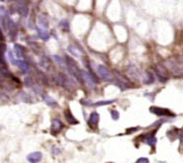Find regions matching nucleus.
I'll return each mask as SVG.
<instances>
[{"instance_id":"obj_32","label":"nucleus","mask_w":183,"mask_h":163,"mask_svg":"<svg viewBox=\"0 0 183 163\" xmlns=\"http://www.w3.org/2000/svg\"><path fill=\"white\" fill-rule=\"evenodd\" d=\"M182 60H183V58H182Z\"/></svg>"},{"instance_id":"obj_1","label":"nucleus","mask_w":183,"mask_h":163,"mask_svg":"<svg viewBox=\"0 0 183 163\" xmlns=\"http://www.w3.org/2000/svg\"><path fill=\"white\" fill-rule=\"evenodd\" d=\"M65 62L68 68V71L70 72V74L72 76L76 79L78 82H83V78H82V71L79 69V67L77 66L76 62H75L71 57L65 55Z\"/></svg>"},{"instance_id":"obj_7","label":"nucleus","mask_w":183,"mask_h":163,"mask_svg":"<svg viewBox=\"0 0 183 163\" xmlns=\"http://www.w3.org/2000/svg\"><path fill=\"white\" fill-rule=\"evenodd\" d=\"M98 72L99 74V76L102 77L103 79H104L105 81H111L112 80V74L110 73V71L105 66L99 65L98 67Z\"/></svg>"},{"instance_id":"obj_15","label":"nucleus","mask_w":183,"mask_h":163,"mask_svg":"<svg viewBox=\"0 0 183 163\" xmlns=\"http://www.w3.org/2000/svg\"><path fill=\"white\" fill-rule=\"evenodd\" d=\"M14 49H15V53H16V56L18 58H23L24 55H25V51H24V48L19 45V44H15L14 45Z\"/></svg>"},{"instance_id":"obj_23","label":"nucleus","mask_w":183,"mask_h":163,"mask_svg":"<svg viewBox=\"0 0 183 163\" xmlns=\"http://www.w3.org/2000/svg\"><path fill=\"white\" fill-rule=\"evenodd\" d=\"M60 27L63 30H65V32H68L69 30V23L67 20H62L60 22Z\"/></svg>"},{"instance_id":"obj_29","label":"nucleus","mask_w":183,"mask_h":163,"mask_svg":"<svg viewBox=\"0 0 183 163\" xmlns=\"http://www.w3.org/2000/svg\"><path fill=\"white\" fill-rule=\"evenodd\" d=\"M178 137L180 140V143L183 146V130L179 131V135H178Z\"/></svg>"},{"instance_id":"obj_10","label":"nucleus","mask_w":183,"mask_h":163,"mask_svg":"<svg viewBox=\"0 0 183 163\" xmlns=\"http://www.w3.org/2000/svg\"><path fill=\"white\" fill-rule=\"evenodd\" d=\"M42 158V154L39 151H36V152H31V154L28 155V161L31 162V163H37L40 162Z\"/></svg>"},{"instance_id":"obj_31","label":"nucleus","mask_w":183,"mask_h":163,"mask_svg":"<svg viewBox=\"0 0 183 163\" xmlns=\"http://www.w3.org/2000/svg\"><path fill=\"white\" fill-rule=\"evenodd\" d=\"M53 151H54V152H53L54 154H59V153H60V150H59L58 148H57V149H56V148H53Z\"/></svg>"},{"instance_id":"obj_4","label":"nucleus","mask_w":183,"mask_h":163,"mask_svg":"<svg viewBox=\"0 0 183 163\" xmlns=\"http://www.w3.org/2000/svg\"><path fill=\"white\" fill-rule=\"evenodd\" d=\"M82 78H83V82H85V83L87 84L89 89L94 90V87H96L97 81L94 80V78L92 76L90 73H88L86 71H82Z\"/></svg>"},{"instance_id":"obj_28","label":"nucleus","mask_w":183,"mask_h":163,"mask_svg":"<svg viewBox=\"0 0 183 163\" xmlns=\"http://www.w3.org/2000/svg\"><path fill=\"white\" fill-rule=\"evenodd\" d=\"M136 163H149V159L146 157H142V158H139Z\"/></svg>"},{"instance_id":"obj_11","label":"nucleus","mask_w":183,"mask_h":163,"mask_svg":"<svg viewBox=\"0 0 183 163\" xmlns=\"http://www.w3.org/2000/svg\"><path fill=\"white\" fill-rule=\"evenodd\" d=\"M64 117H65V120H66L69 124H71V125H76V124L79 123V121L72 115L71 111L69 110V109H66V110L64 111Z\"/></svg>"},{"instance_id":"obj_25","label":"nucleus","mask_w":183,"mask_h":163,"mask_svg":"<svg viewBox=\"0 0 183 163\" xmlns=\"http://www.w3.org/2000/svg\"><path fill=\"white\" fill-rule=\"evenodd\" d=\"M110 113H111V118L113 119V120H118V118H119V113L116 111V110H111L110 111Z\"/></svg>"},{"instance_id":"obj_26","label":"nucleus","mask_w":183,"mask_h":163,"mask_svg":"<svg viewBox=\"0 0 183 163\" xmlns=\"http://www.w3.org/2000/svg\"><path fill=\"white\" fill-rule=\"evenodd\" d=\"M53 58H54V60H55L56 63H58L60 66H63V65H64V61H63V59H62V58H60L59 56L54 55V56H53Z\"/></svg>"},{"instance_id":"obj_9","label":"nucleus","mask_w":183,"mask_h":163,"mask_svg":"<svg viewBox=\"0 0 183 163\" xmlns=\"http://www.w3.org/2000/svg\"><path fill=\"white\" fill-rule=\"evenodd\" d=\"M17 11L21 16L26 17L28 15V12H29L28 6L24 1H18L17 2Z\"/></svg>"},{"instance_id":"obj_24","label":"nucleus","mask_w":183,"mask_h":163,"mask_svg":"<svg viewBox=\"0 0 183 163\" xmlns=\"http://www.w3.org/2000/svg\"><path fill=\"white\" fill-rule=\"evenodd\" d=\"M25 85H26L27 86H29V87L33 86L34 82H31V77H27V78H25Z\"/></svg>"},{"instance_id":"obj_12","label":"nucleus","mask_w":183,"mask_h":163,"mask_svg":"<svg viewBox=\"0 0 183 163\" xmlns=\"http://www.w3.org/2000/svg\"><path fill=\"white\" fill-rule=\"evenodd\" d=\"M8 30H9V35L11 36V39L14 40L16 37V35H17V29H16V25H15V23L13 21L10 22Z\"/></svg>"},{"instance_id":"obj_3","label":"nucleus","mask_w":183,"mask_h":163,"mask_svg":"<svg viewBox=\"0 0 183 163\" xmlns=\"http://www.w3.org/2000/svg\"><path fill=\"white\" fill-rule=\"evenodd\" d=\"M155 72L157 74V78L161 82V83H166L168 79V72L166 68L162 65H157L155 66Z\"/></svg>"},{"instance_id":"obj_20","label":"nucleus","mask_w":183,"mask_h":163,"mask_svg":"<svg viewBox=\"0 0 183 163\" xmlns=\"http://www.w3.org/2000/svg\"><path fill=\"white\" fill-rule=\"evenodd\" d=\"M115 100H103V101H98L96 103H93V106H102V105H108L114 102Z\"/></svg>"},{"instance_id":"obj_17","label":"nucleus","mask_w":183,"mask_h":163,"mask_svg":"<svg viewBox=\"0 0 183 163\" xmlns=\"http://www.w3.org/2000/svg\"><path fill=\"white\" fill-rule=\"evenodd\" d=\"M156 132H157V130H155V131H154V133H153V134H151V135L147 137V139H146V142L148 143L149 146H151V147H155V145L157 143V139H156L155 136H154Z\"/></svg>"},{"instance_id":"obj_16","label":"nucleus","mask_w":183,"mask_h":163,"mask_svg":"<svg viewBox=\"0 0 183 163\" xmlns=\"http://www.w3.org/2000/svg\"><path fill=\"white\" fill-rule=\"evenodd\" d=\"M36 30H37V34H39V36L41 37L42 40L46 41L49 39V33L48 32H46V30H41L40 28H37Z\"/></svg>"},{"instance_id":"obj_27","label":"nucleus","mask_w":183,"mask_h":163,"mask_svg":"<svg viewBox=\"0 0 183 163\" xmlns=\"http://www.w3.org/2000/svg\"><path fill=\"white\" fill-rule=\"evenodd\" d=\"M8 55H9V59H10V62L12 64H17V61L15 60V58H14V54H13V52L12 51H9L8 52Z\"/></svg>"},{"instance_id":"obj_8","label":"nucleus","mask_w":183,"mask_h":163,"mask_svg":"<svg viewBox=\"0 0 183 163\" xmlns=\"http://www.w3.org/2000/svg\"><path fill=\"white\" fill-rule=\"evenodd\" d=\"M99 120V113H97V112H92L90 115V118H89V121H88V124H89V126L92 129H96L98 127Z\"/></svg>"},{"instance_id":"obj_18","label":"nucleus","mask_w":183,"mask_h":163,"mask_svg":"<svg viewBox=\"0 0 183 163\" xmlns=\"http://www.w3.org/2000/svg\"><path fill=\"white\" fill-rule=\"evenodd\" d=\"M39 25L41 26V28H45V29L48 27V20L45 15H41L39 17Z\"/></svg>"},{"instance_id":"obj_30","label":"nucleus","mask_w":183,"mask_h":163,"mask_svg":"<svg viewBox=\"0 0 183 163\" xmlns=\"http://www.w3.org/2000/svg\"><path fill=\"white\" fill-rule=\"evenodd\" d=\"M138 130H139V128H130V130H127V134H131V133H133V132H136Z\"/></svg>"},{"instance_id":"obj_13","label":"nucleus","mask_w":183,"mask_h":163,"mask_svg":"<svg viewBox=\"0 0 183 163\" xmlns=\"http://www.w3.org/2000/svg\"><path fill=\"white\" fill-rule=\"evenodd\" d=\"M145 80H144V83L145 84H147V85H151V84H153L154 83V81H155V78H154V75L153 73L151 72V71H147L146 74H145Z\"/></svg>"},{"instance_id":"obj_5","label":"nucleus","mask_w":183,"mask_h":163,"mask_svg":"<svg viewBox=\"0 0 183 163\" xmlns=\"http://www.w3.org/2000/svg\"><path fill=\"white\" fill-rule=\"evenodd\" d=\"M62 128H63V124L60 121V119H58V118L52 119L51 128H50V133H51V135H53V136L58 135L60 133V131L62 130Z\"/></svg>"},{"instance_id":"obj_6","label":"nucleus","mask_w":183,"mask_h":163,"mask_svg":"<svg viewBox=\"0 0 183 163\" xmlns=\"http://www.w3.org/2000/svg\"><path fill=\"white\" fill-rule=\"evenodd\" d=\"M116 77H117V82H118V86H120V89L122 91H125V90H127L129 89V87H132L133 86V85H132L130 82L126 79L125 77H123L122 75L120 74H116Z\"/></svg>"},{"instance_id":"obj_19","label":"nucleus","mask_w":183,"mask_h":163,"mask_svg":"<svg viewBox=\"0 0 183 163\" xmlns=\"http://www.w3.org/2000/svg\"><path fill=\"white\" fill-rule=\"evenodd\" d=\"M43 99H45V101H46L48 105H50V106H56V105H57V103H56L55 100H54L52 97H50L49 95H43Z\"/></svg>"},{"instance_id":"obj_22","label":"nucleus","mask_w":183,"mask_h":163,"mask_svg":"<svg viewBox=\"0 0 183 163\" xmlns=\"http://www.w3.org/2000/svg\"><path fill=\"white\" fill-rule=\"evenodd\" d=\"M41 65L43 69H47L49 66V61L46 57H41Z\"/></svg>"},{"instance_id":"obj_14","label":"nucleus","mask_w":183,"mask_h":163,"mask_svg":"<svg viewBox=\"0 0 183 163\" xmlns=\"http://www.w3.org/2000/svg\"><path fill=\"white\" fill-rule=\"evenodd\" d=\"M17 65H18L19 69H20L22 72H24V73L29 72V66H28V64L25 61H23V60H18L17 61Z\"/></svg>"},{"instance_id":"obj_2","label":"nucleus","mask_w":183,"mask_h":163,"mask_svg":"<svg viewBox=\"0 0 183 163\" xmlns=\"http://www.w3.org/2000/svg\"><path fill=\"white\" fill-rule=\"evenodd\" d=\"M150 112L151 113L155 114V115L161 116V117H166V116L174 117L175 116V114L173 113V112H171L169 109L157 107V106H152V107H150Z\"/></svg>"},{"instance_id":"obj_21","label":"nucleus","mask_w":183,"mask_h":163,"mask_svg":"<svg viewBox=\"0 0 183 163\" xmlns=\"http://www.w3.org/2000/svg\"><path fill=\"white\" fill-rule=\"evenodd\" d=\"M1 75L3 77H8V78L11 77V73L8 71L6 65H1Z\"/></svg>"}]
</instances>
